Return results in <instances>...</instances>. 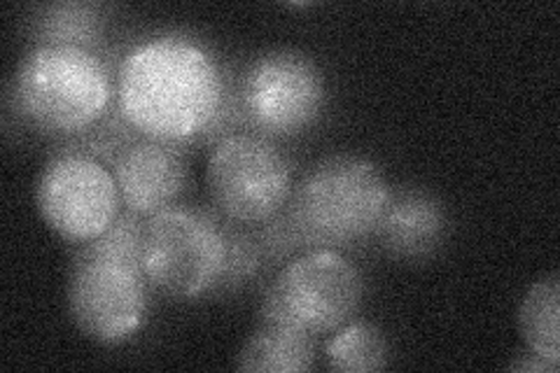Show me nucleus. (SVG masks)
I'll return each mask as SVG.
<instances>
[{"mask_svg": "<svg viewBox=\"0 0 560 373\" xmlns=\"http://www.w3.org/2000/svg\"><path fill=\"white\" fill-rule=\"evenodd\" d=\"M518 331L530 352L560 364V280L558 273L537 280L518 306Z\"/></svg>", "mask_w": 560, "mask_h": 373, "instance_id": "13", "label": "nucleus"}, {"mask_svg": "<svg viewBox=\"0 0 560 373\" xmlns=\"http://www.w3.org/2000/svg\"><path fill=\"white\" fill-rule=\"evenodd\" d=\"M325 75L311 57L276 49L257 57L238 86V113L261 136H294L320 117Z\"/></svg>", "mask_w": 560, "mask_h": 373, "instance_id": "9", "label": "nucleus"}, {"mask_svg": "<svg viewBox=\"0 0 560 373\" xmlns=\"http://www.w3.org/2000/svg\"><path fill=\"white\" fill-rule=\"evenodd\" d=\"M33 24L38 45H73L84 49H94L103 28L98 8L86 3L47 5Z\"/></svg>", "mask_w": 560, "mask_h": 373, "instance_id": "15", "label": "nucleus"}, {"mask_svg": "<svg viewBox=\"0 0 560 373\" xmlns=\"http://www.w3.org/2000/svg\"><path fill=\"white\" fill-rule=\"evenodd\" d=\"M448 218L432 194L420 189L390 191L376 236L393 257L428 259L446 241Z\"/></svg>", "mask_w": 560, "mask_h": 373, "instance_id": "11", "label": "nucleus"}, {"mask_svg": "<svg viewBox=\"0 0 560 373\" xmlns=\"http://www.w3.org/2000/svg\"><path fill=\"white\" fill-rule=\"evenodd\" d=\"M390 187L370 159L339 154L315 164L259 236L271 259L296 250H341L376 234Z\"/></svg>", "mask_w": 560, "mask_h": 373, "instance_id": "2", "label": "nucleus"}, {"mask_svg": "<svg viewBox=\"0 0 560 373\" xmlns=\"http://www.w3.org/2000/svg\"><path fill=\"white\" fill-rule=\"evenodd\" d=\"M35 203L51 231L68 243H92L121 215V194L110 166L84 152H61L45 164Z\"/></svg>", "mask_w": 560, "mask_h": 373, "instance_id": "8", "label": "nucleus"}, {"mask_svg": "<svg viewBox=\"0 0 560 373\" xmlns=\"http://www.w3.org/2000/svg\"><path fill=\"white\" fill-rule=\"evenodd\" d=\"M313 364V336L261 325L238 350L234 366L248 373H306Z\"/></svg>", "mask_w": 560, "mask_h": 373, "instance_id": "12", "label": "nucleus"}, {"mask_svg": "<svg viewBox=\"0 0 560 373\" xmlns=\"http://www.w3.org/2000/svg\"><path fill=\"white\" fill-rule=\"evenodd\" d=\"M115 98L110 68L94 49L73 45H35L12 82L16 113L51 136L98 127Z\"/></svg>", "mask_w": 560, "mask_h": 373, "instance_id": "3", "label": "nucleus"}, {"mask_svg": "<svg viewBox=\"0 0 560 373\" xmlns=\"http://www.w3.org/2000/svg\"><path fill=\"white\" fill-rule=\"evenodd\" d=\"M148 290L140 264L80 247L68 276V313L94 343H127L145 323Z\"/></svg>", "mask_w": 560, "mask_h": 373, "instance_id": "7", "label": "nucleus"}, {"mask_svg": "<svg viewBox=\"0 0 560 373\" xmlns=\"http://www.w3.org/2000/svg\"><path fill=\"white\" fill-rule=\"evenodd\" d=\"M510 371H530V373H556L558 371V364L539 358V354L535 352H528V354H521L518 360H514L510 364Z\"/></svg>", "mask_w": 560, "mask_h": 373, "instance_id": "16", "label": "nucleus"}, {"mask_svg": "<svg viewBox=\"0 0 560 373\" xmlns=\"http://www.w3.org/2000/svg\"><path fill=\"white\" fill-rule=\"evenodd\" d=\"M325 360L339 373L383 371L390 362V346L376 325L350 319L325 343Z\"/></svg>", "mask_w": 560, "mask_h": 373, "instance_id": "14", "label": "nucleus"}, {"mask_svg": "<svg viewBox=\"0 0 560 373\" xmlns=\"http://www.w3.org/2000/svg\"><path fill=\"white\" fill-rule=\"evenodd\" d=\"M208 189L222 215L234 224H269L292 197L288 156L267 136H222L208 156Z\"/></svg>", "mask_w": 560, "mask_h": 373, "instance_id": "6", "label": "nucleus"}, {"mask_svg": "<svg viewBox=\"0 0 560 373\" xmlns=\"http://www.w3.org/2000/svg\"><path fill=\"white\" fill-rule=\"evenodd\" d=\"M121 206L138 218H152L173 208L187 185V166L178 145L133 136L110 154Z\"/></svg>", "mask_w": 560, "mask_h": 373, "instance_id": "10", "label": "nucleus"}, {"mask_svg": "<svg viewBox=\"0 0 560 373\" xmlns=\"http://www.w3.org/2000/svg\"><path fill=\"white\" fill-rule=\"evenodd\" d=\"M230 238L222 224L195 208H168L145 220L140 271L168 299L197 301L222 288Z\"/></svg>", "mask_w": 560, "mask_h": 373, "instance_id": "4", "label": "nucleus"}, {"mask_svg": "<svg viewBox=\"0 0 560 373\" xmlns=\"http://www.w3.org/2000/svg\"><path fill=\"white\" fill-rule=\"evenodd\" d=\"M362 296V273L341 250H306L269 282L259 319L306 336L335 334L358 315Z\"/></svg>", "mask_w": 560, "mask_h": 373, "instance_id": "5", "label": "nucleus"}, {"mask_svg": "<svg viewBox=\"0 0 560 373\" xmlns=\"http://www.w3.org/2000/svg\"><path fill=\"white\" fill-rule=\"evenodd\" d=\"M117 108L136 136L180 148L222 129L230 84L201 43L162 35L136 45L121 61Z\"/></svg>", "mask_w": 560, "mask_h": 373, "instance_id": "1", "label": "nucleus"}]
</instances>
